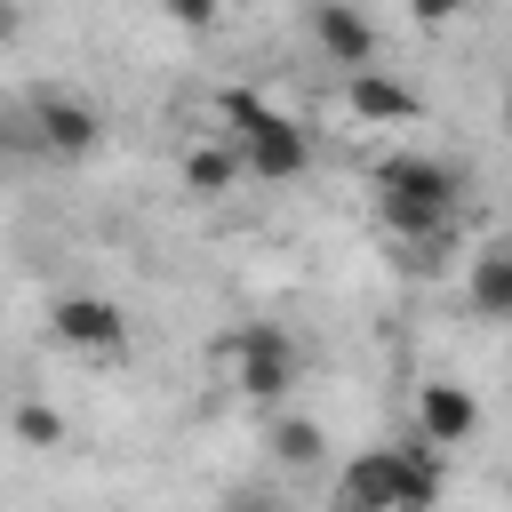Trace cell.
<instances>
[{
    "label": "cell",
    "instance_id": "obj_1",
    "mask_svg": "<svg viewBox=\"0 0 512 512\" xmlns=\"http://www.w3.org/2000/svg\"><path fill=\"white\" fill-rule=\"evenodd\" d=\"M440 480H448V448H432L424 432H408V440L360 448L336 472L328 512H432L440 504Z\"/></svg>",
    "mask_w": 512,
    "mask_h": 512
},
{
    "label": "cell",
    "instance_id": "obj_2",
    "mask_svg": "<svg viewBox=\"0 0 512 512\" xmlns=\"http://www.w3.org/2000/svg\"><path fill=\"white\" fill-rule=\"evenodd\" d=\"M368 192H376V216L392 240L408 248H440L456 232V200H464V176L432 152H384L368 168Z\"/></svg>",
    "mask_w": 512,
    "mask_h": 512
},
{
    "label": "cell",
    "instance_id": "obj_3",
    "mask_svg": "<svg viewBox=\"0 0 512 512\" xmlns=\"http://www.w3.org/2000/svg\"><path fill=\"white\" fill-rule=\"evenodd\" d=\"M216 112H224V144L240 152V168H248L256 184H296V176L312 168V128L288 120L280 104H264V96H248V88H224Z\"/></svg>",
    "mask_w": 512,
    "mask_h": 512
},
{
    "label": "cell",
    "instance_id": "obj_4",
    "mask_svg": "<svg viewBox=\"0 0 512 512\" xmlns=\"http://www.w3.org/2000/svg\"><path fill=\"white\" fill-rule=\"evenodd\" d=\"M224 368H232V392L240 400H280L296 384V336L272 328V320H248L224 336Z\"/></svg>",
    "mask_w": 512,
    "mask_h": 512
},
{
    "label": "cell",
    "instance_id": "obj_5",
    "mask_svg": "<svg viewBox=\"0 0 512 512\" xmlns=\"http://www.w3.org/2000/svg\"><path fill=\"white\" fill-rule=\"evenodd\" d=\"M48 336H56L64 352H120V344H128V312H120L112 296H56Z\"/></svg>",
    "mask_w": 512,
    "mask_h": 512
},
{
    "label": "cell",
    "instance_id": "obj_6",
    "mask_svg": "<svg viewBox=\"0 0 512 512\" xmlns=\"http://www.w3.org/2000/svg\"><path fill=\"white\" fill-rule=\"evenodd\" d=\"M96 136H104V120H96V104H80V96H32V144L40 152H56V160H80V152H96Z\"/></svg>",
    "mask_w": 512,
    "mask_h": 512
},
{
    "label": "cell",
    "instance_id": "obj_7",
    "mask_svg": "<svg viewBox=\"0 0 512 512\" xmlns=\"http://www.w3.org/2000/svg\"><path fill=\"white\" fill-rule=\"evenodd\" d=\"M312 48H320V64L368 72V64H376V24H368L352 0H312Z\"/></svg>",
    "mask_w": 512,
    "mask_h": 512
},
{
    "label": "cell",
    "instance_id": "obj_8",
    "mask_svg": "<svg viewBox=\"0 0 512 512\" xmlns=\"http://www.w3.org/2000/svg\"><path fill=\"white\" fill-rule=\"evenodd\" d=\"M416 432H424L432 448H464V440L480 432V400H472L464 384H424V392H416Z\"/></svg>",
    "mask_w": 512,
    "mask_h": 512
},
{
    "label": "cell",
    "instance_id": "obj_9",
    "mask_svg": "<svg viewBox=\"0 0 512 512\" xmlns=\"http://www.w3.org/2000/svg\"><path fill=\"white\" fill-rule=\"evenodd\" d=\"M464 296H472L480 320H512V240L472 248V264H464Z\"/></svg>",
    "mask_w": 512,
    "mask_h": 512
},
{
    "label": "cell",
    "instance_id": "obj_10",
    "mask_svg": "<svg viewBox=\"0 0 512 512\" xmlns=\"http://www.w3.org/2000/svg\"><path fill=\"white\" fill-rule=\"evenodd\" d=\"M344 112L352 120H368V128H384V120H416V96L392 80V72H344Z\"/></svg>",
    "mask_w": 512,
    "mask_h": 512
},
{
    "label": "cell",
    "instance_id": "obj_11",
    "mask_svg": "<svg viewBox=\"0 0 512 512\" xmlns=\"http://www.w3.org/2000/svg\"><path fill=\"white\" fill-rule=\"evenodd\" d=\"M240 176H248V168H240L232 144H192V152H184V192H200V200H224Z\"/></svg>",
    "mask_w": 512,
    "mask_h": 512
},
{
    "label": "cell",
    "instance_id": "obj_12",
    "mask_svg": "<svg viewBox=\"0 0 512 512\" xmlns=\"http://www.w3.org/2000/svg\"><path fill=\"white\" fill-rule=\"evenodd\" d=\"M272 456H280V464H296V472H312V464L328 456V432H320L312 416H288V424L272 432Z\"/></svg>",
    "mask_w": 512,
    "mask_h": 512
},
{
    "label": "cell",
    "instance_id": "obj_13",
    "mask_svg": "<svg viewBox=\"0 0 512 512\" xmlns=\"http://www.w3.org/2000/svg\"><path fill=\"white\" fill-rule=\"evenodd\" d=\"M16 440L24 448H64V416L56 408H16Z\"/></svg>",
    "mask_w": 512,
    "mask_h": 512
},
{
    "label": "cell",
    "instance_id": "obj_14",
    "mask_svg": "<svg viewBox=\"0 0 512 512\" xmlns=\"http://www.w3.org/2000/svg\"><path fill=\"white\" fill-rule=\"evenodd\" d=\"M160 16H168V24H184V32H208V24L224 16V0H160Z\"/></svg>",
    "mask_w": 512,
    "mask_h": 512
},
{
    "label": "cell",
    "instance_id": "obj_15",
    "mask_svg": "<svg viewBox=\"0 0 512 512\" xmlns=\"http://www.w3.org/2000/svg\"><path fill=\"white\" fill-rule=\"evenodd\" d=\"M464 8H472V0H408L416 24H448V16H464Z\"/></svg>",
    "mask_w": 512,
    "mask_h": 512
},
{
    "label": "cell",
    "instance_id": "obj_16",
    "mask_svg": "<svg viewBox=\"0 0 512 512\" xmlns=\"http://www.w3.org/2000/svg\"><path fill=\"white\" fill-rule=\"evenodd\" d=\"M504 128H512V88H504Z\"/></svg>",
    "mask_w": 512,
    "mask_h": 512
},
{
    "label": "cell",
    "instance_id": "obj_17",
    "mask_svg": "<svg viewBox=\"0 0 512 512\" xmlns=\"http://www.w3.org/2000/svg\"><path fill=\"white\" fill-rule=\"evenodd\" d=\"M240 512H272V504H240Z\"/></svg>",
    "mask_w": 512,
    "mask_h": 512
},
{
    "label": "cell",
    "instance_id": "obj_18",
    "mask_svg": "<svg viewBox=\"0 0 512 512\" xmlns=\"http://www.w3.org/2000/svg\"><path fill=\"white\" fill-rule=\"evenodd\" d=\"M304 8H312V0H304Z\"/></svg>",
    "mask_w": 512,
    "mask_h": 512
}]
</instances>
